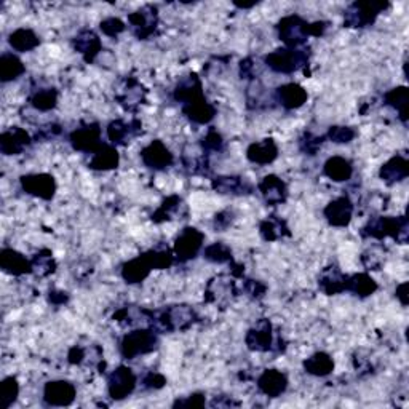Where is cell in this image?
Wrapping results in <instances>:
<instances>
[{
  "label": "cell",
  "mask_w": 409,
  "mask_h": 409,
  "mask_svg": "<svg viewBox=\"0 0 409 409\" xmlns=\"http://www.w3.org/2000/svg\"><path fill=\"white\" fill-rule=\"evenodd\" d=\"M245 342L249 350H256V352H268L273 346V332L272 323L267 318L259 320L256 326H253L248 331Z\"/></svg>",
  "instance_id": "13"
},
{
  "label": "cell",
  "mask_w": 409,
  "mask_h": 409,
  "mask_svg": "<svg viewBox=\"0 0 409 409\" xmlns=\"http://www.w3.org/2000/svg\"><path fill=\"white\" fill-rule=\"evenodd\" d=\"M186 208V204L181 197H168L165 202L160 204V208L152 214V221L154 223H163V221H171L176 218L179 214L181 216V209Z\"/></svg>",
  "instance_id": "35"
},
{
  "label": "cell",
  "mask_w": 409,
  "mask_h": 409,
  "mask_svg": "<svg viewBox=\"0 0 409 409\" xmlns=\"http://www.w3.org/2000/svg\"><path fill=\"white\" fill-rule=\"evenodd\" d=\"M141 160L145 167L154 169V171H162V169L173 165L174 157L163 141L155 139L141 150Z\"/></svg>",
  "instance_id": "11"
},
{
  "label": "cell",
  "mask_w": 409,
  "mask_h": 409,
  "mask_svg": "<svg viewBox=\"0 0 409 409\" xmlns=\"http://www.w3.org/2000/svg\"><path fill=\"white\" fill-rule=\"evenodd\" d=\"M75 396H77L75 385L69 381H64V379L46 382L44 387V401L46 406H71L75 401Z\"/></svg>",
  "instance_id": "8"
},
{
  "label": "cell",
  "mask_w": 409,
  "mask_h": 409,
  "mask_svg": "<svg viewBox=\"0 0 409 409\" xmlns=\"http://www.w3.org/2000/svg\"><path fill=\"white\" fill-rule=\"evenodd\" d=\"M232 223V213L231 212H223L219 214H216L214 218V229L223 232L226 227H229Z\"/></svg>",
  "instance_id": "52"
},
{
  "label": "cell",
  "mask_w": 409,
  "mask_h": 409,
  "mask_svg": "<svg viewBox=\"0 0 409 409\" xmlns=\"http://www.w3.org/2000/svg\"><path fill=\"white\" fill-rule=\"evenodd\" d=\"M0 267H2L4 272L15 277L34 272L32 261L26 259L25 254H21L20 251L11 248H4L0 251Z\"/></svg>",
  "instance_id": "15"
},
{
  "label": "cell",
  "mask_w": 409,
  "mask_h": 409,
  "mask_svg": "<svg viewBox=\"0 0 409 409\" xmlns=\"http://www.w3.org/2000/svg\"><path fill=\"white\" fill-rule=\"evenodd\" d=\"M408 89L406 86H396V89H391L390 91L385 93V104L390 108H394L396 112L400 114L401 120H408Z\"/></svg>",
  "instance_id": "36"
},
{
  "label": "cell",
  "mask_w": 409,
  "mask_h": 409,
  "mask_svg": "<svg viewBox=\"0 0 409 409\" xmlns=\"http://www.w3.org/2000/svg\"><path fill=\"white\" fill-rule=\"evenodd\" d=\"M278 157V145L272 138H266L262 141L253 143L247 149V159L256 165H268L273 163Z\"/></svg>",
  "instance_id": "20"
},
{
  "label": "cell",
  "mask_w": 409,
  "mask_h": 409,
  "mask_svg": "<svg viewBox=\"0 0 409 409\" xmlns=\"http://www.w3.org/2000/svg\"><path fill=\"white\" fill-rule=\"evenodd\" d=\"M204 259H208L209 262H214V264H231L233 261L232 249L227 247L223 242H216L208 245L207 248L203 249Z\"/></svg>",
  "instance_id": "39"
},
{
  "label": "cell",
  "mask_w": 409,
  "mask_h": 409,
  "mask_svg": "<svg viewBox=\"0 0 409 409\" xmlns=\"http://www.w3.org/2000/svg\"><path fill=\"white\" fill-rule=\"evenodd\" d=\"M259 232H261L262 238H264V240H267V242L278 240V238H282L283 235H290L288 227H286L285 221L277 219L275 216H272V218L262 221Z\"/></svg>",
  "instance_id": "38"
},
{
  "label": "cell",
  "mask_w": 409,
  "mask_h": 409,
  "mask_svg": "<svg viewBox=\"0 0 409 409\" xmlns=\"http://www.w3.org/2000/svg\"><path fill=\"white\" fill-rule=\"evenodd\" d=\"M203 149L204 150H209V152H218L223 149V145H224V141H223V136L214 130V128H212L207 133V136H204L203 139Z\"/></svg>",
  "instance_id": "47"
},
{
  "label": "cell",
  "mask_w": 409,
  "mask_h": 409,
  "mask_svg": "<svg viewBox=\"0 0 409 409\" xmlns=\"http://www.w3.org/2000/svg\"><path fill=\"white\" fill-rule=\"evenodd\" d=\"M323 173L326 178H330L335 183H346L353 174L352 162L347 160L346 157L335 155L330 157L323 165Z\"/></svg>",
  "instance_id": "27"
},
{
  "label": "cell",
  "mask_w": 409,
  "mask_h": 409,
  "mask_svg": "<svg viewBox=\"0 0 409 409\" xmlns=\"http://www.w3.org/2000/svg\"><path fill=\"white\" fill-rule=\"evenodd\" d=\"M258 389L266 396L278 398V396H282L286 389H288V377H286V374L278 370H266L258 377Z\"/></svg>",
  "instance_id": "19"
},
{
  "label": "cell",
  "mask_w": 409,
  "mask_h": 409,
  "mask_svg": "<svg viewBox=\"0 0 409 409\" xmlns=\"http://www.w3.org/2000/svg\"><path fill=\"white\" fill-rule=\"evenodd\" d=\"M213 187L219 194H232V195H247L251 194V187L245 178L240 176H219L213 181Z\"/></svg>",
  "instance_id": "31"
},
{
  "label": "cell",
  "mask_w": 409,
  "mask_h": 409,
  "mask_svg": "<svg viewBox=\"0 0 409 409\" xmlns=\"http://www.w3.org/2000/svg\"><path fill=\"white\" fill-rule=\"evenodd\" d=\"M323 216L331 226L347 227L353 216V203L349 197H339L326 204Z\"/></svg>",
  "instance_id": "12"
},
{
  "label": "cell",
  "mask_w": 409,
  "mask_h": 409,
  "mask_svg": "<svg viewBox=\"0 0 409 409\" xmlns=\"http://www.w3.org/2000/svg\"><path fill=\"white\" fill-rule=\"evenodd\" d=\"M67 358H69V361H71L72 365H82L84 361H86V350L79 347V346H75V347H72L71 350H69Z\"/></svg>",
  "instance_id": "51"
},
{
  "label": "cell",
  "mask_w": 409,
  "mask_h": 409,
  "mask_svg": "<svg viewBox=\"0 0 409 409\" xmlns=\"http://www.w3.org/2000/svg\"><path fill=\"white\" fill-rule=\"evenodd\" d=\"M258 189L266 203L272 204V207L285 203L286 198H288V187L275 174H267V176L262 178Z\"/></svg>",
  "instance_id": "17"
},
{
  "label": "cell",
  "mask_w": 409,
  "mask_h": 409,
  "mask_svg": "<svg viewBox=\"0 0 409 409\" xmlns=\"http://www.w3.org/2000/svg\"><path fill=\"white\" fill-rule=\"evenodd\" d=\"M128 21L133 27V32L136 34L138 39H148L152 36L157 27V22H159V16H157V8L155 7H144L141 10L134 11L130 16H128Z\"/></svg>",
  "instance_id": "14"
},
{
  "label": "cell",
  "mask_w": 409,
  "mask_h": 409,
  "mask_svg": "<svg viewBox=\"0 0 409 409\" xmlns=\"http://www.w3.org/2000/svg\"><path fill=\"white\" fill-rule=\"evenodd\" d=\"M304 370L315 377H326L335 371V360L326 352H317L304 361Z\"/></svg>",
  "instance_id": "30"
},
{
  "label": "cell",
  "mask_w": 409,
  "mask_h": 409,
  "mask_svg": "<svg viewBox=\"0 0 409 409\" xmlns=\"http://www.w3.org/2000/svg\"><path fill=\"white\" fill-rule=\"evenodd\" d=\"M347 278L349 275H344V273L339 271V268H326V271L321 273L320 277V288L325 294L335 296L339 293H344L347 290Z\"/></svg>",
  "instance_id": "28"
},
{
  "label": "cell",
  "mask_w": 409,
  "mask_h": 409,
  "mask_svg": "<svg viewBox=\"0 0 409 409\" xmlns=\"http://www.w3.org/2000/svg\"><path fill=\"white\" fill-rule=\"evenodd\" d=\"M67 299H69V296L66 293H63V291H51L50 293V301L56 304V306L67 302Z\"/></svg>",
  "instance_id": "55"
},
{
  "label": "cell",
  "mask_w": 409,
  "mask_h": 409,
  "mask_svg": "<svg viewBox=\"0 0 409 409\" xmlns=\"http://www.w3.org/2000/svg\"><path fill=\"white\" fill-rule=\"evenodd\" d=\"M20 183L26 194L37 197L40 200H51L56 194V181L48 173L25 174Z\"/></svg>",
  "instance_id": "9"
},
{
  "label": "cell",
  "mask_w": 409,
  "mask_h": 409,
  "mask_svg": "<svg viewBox=\"0 0 409 409\" xmlns=\"http://www.w3.org/2000/svg\"><path fill=\"white\" fill-rule=\"evenodd\" d=\"M326 139L325 138H317V136H312V134H306V138L301 141V148L304 152H307L309 155H315L317 154V150L321 148V144Z\"/></svg>",
  "instance_id": "49"
},
{
  "label": "cell",
  "mask_w": 409,
  "mask_h": 409,
  "mask_svg": "<svg viewBox=\"0 0 409 409\" xmlns=\"http://www.w3.org/2000/svg\"><path fill=\"white\" fill-rule=\"evenodd\" d=\"M377 283L368 273H355V275L347 278V290L349 293H353L358 297H370L377 291Z\"/></svg>",
  "instance_id": "34"
},
{
  "label": "cell",
  "mask_w": 409,
  "mask_h": 409,
  "mask_svg": "<svg viewBox=\"0 0 409 409\" xmlns=\"http://www.w3.org/2000/svg\"><path fill=\"white\" fill-rule=\"evenodd\" d=\"M26 72V66L18 56L13 53H4L0 56V80L2 84L13 82Z\"/></svg>",
  "instance_id": "33"
},
{
  "label": "cell",
  "mask_w": 409,
  "mask_h": 409,
  "mask_svg": "<svg viewBox=\"0 0 409 409\" xmlns=\"http://www.w3.org/2000/svg\"><path fill=\"white\" fill-rule=\"evenodd\" d=\"M152 271H154V268H152L148 254L144 253L141 256H138V258L125 262V264L122 266V277H124L125 282L130 285L141 283L150 275Z\"/></svg>",
  "instance_id": "24"
},
{
  "label": "cell",
  "mask_w": 409,
  "mask_h": 409,
  "mask_svg": "<svg viewBox=\"0 0 409 409\" xmlns=\"http://www.w3.org/2000/svg\"><path fill=\"white\" fill-rule=\"evenodd\" d=\"M159 346V339L154 330H136L128 332L120 342V353L126 360H134L139 355L154 352Z\"/></svg>",
  "instance_id": "4"
},
{
  "label": "cell",
  "mask_w": 409,
  "mask_h": 409,
  "mask_svg": "<svg viewBox=\"0 0 409 409\" xmlns=\"http://www.w3.org/2000/svg\"><path fill=\"white\" fill-rule=\"evenodd\" d=\"M74 48L84 56L86 63H91L99 55V51H101L103 44L96 32H93L91 29H84V31H80L75 36Z\"/></svg>",
  "instance_id": "22"
},
{
  "label": "cell",
  "mask_w": 409,
  "mask_h": 409,
  "mask_svg": "<svg viewBox=\"0 0 409 409\" xmlns=\"http://www.w3.org/2000/svg\"><path fill=\"white\" fill-rule=\"evenodd\" d=\"M207 405V396L203 394H192L184 398H178L173 403V408H203Z\"/></svg>",
  "instance_id": "46"
},
{
  "label": "cell",
  "mask_w": 409,
  "mask_h": 409,
  "mask_svg": "<svg viewBox=\"0 0 409 409\" xmlns=\"http://www.w3.org/2000/svg\"><path fill=\"white\" fill-rule=\"evenodd\" d=\"M20 395V384L15 376L5 377L0 384V400H2V408L8 409L16 401Z\"/></svg>",
  "instance_id": "41"
},
{
  "label": "cell",
  "mask_w": 409,
  "mask_h": 409,
  "mask_svg": "<svg viewBox=\"0 0 409 409\" xmlns=\"http://www.w3.org/2000/svg\"><path fill=\"white\" fill-rule=\"evenodd\" d=\"M183 112L187 119L194 122V124L207 125L214 119L216 109L212 103L207 101V98L200 96L194 99V101L183 104Z\"/></svg>",
  "instance_id": "21"
},
{
  "label": "cell",
  "mask_w": 409,
  "mask_h": 409,
  "mask_svg": "<svg viewBox=\"0 0 409 409\" xmlns=\"http://www.w3.org/2000/svg\"><path fill=\"white\" fill-rule=\"evenodd\" d=\"M69 143L72 148L79 152H85V154H93V152L99 149L101 145V128L98 124L84 125L69 134Z\"/></svg>",
  "instance_id": "10"
},
{
  "label": "cell",
  "mask_w": 409,
  "mask_h": 409,
  "mask_svg": "<svg viewBox=\"0 0 409 409\" xmlns=\"http://www.w3.org/2000/svg\"><path fill=\"white\" fill-rule=\"evenodd\" d=\"M395 294H396V299L401 302V306L406 307L408 306V283L405 282L396 286Z\"/></svg>",
  "instance_id": "54"
},
{
  "label": "cell",
  "mask_w": 409,
  "mask_h": 409,
  "mask_svg": "<svg viewBox=\"0 0 409 409\" xmlns=\"http://www.w3.org/2000/svg\"><path fill=\"white\" fill-rule=\"evenodd\" d=\"M277 103L286 110H294L302 108L307 103V90L299 84H285L278 86L275 91Z\"/></svg>",
  "instance_id": "18"
},
{
  "label": "cell",
  "mask_w": 409,
  "mask_h": 409,
  "mask_svg": "<svg viewBox=\"0 0 409 409\" xmlns=\"http://www.w3.org/2000/svg\"><path fill=\"white\" fill-rule=\"evenodd\" d=\"M409 176V162L405 155H395L389 162H385L379 171L385 184H396Z\"/></svg>",
  "instance_id": "23"
},
{
  "label": "cell",
  "mask_w": 409,
  "mask_h": 409,
  "mask_svg": "<svg viewBox=\"0 0 409 409\" xmlns=\"http://www.w3.org/2000/svg\"><path fill=\"white\" fill-rule=\"evenodd\" d=\"M309 61V53L304 48H278L264 58L268 69L278 74H293Z\"/></svg>",
  "instance_id": "2"
},
{
  "label": "cell",
  "mask_w": 409,
  "mask_h": 409,
  "mask_svg": "<svg viewBox=\"0 0 409 409\" xmlns=\"http://www.w3.org/2000/svg\"><path fill=\"white\" fill-rule=\"evenodd\" d=\"M31 143V136L20 126H13L0 134V150L4 155H20Z\"/></svg>",
  "instance_id": "16"
},
{
  "label": "cell",
  "mask_w": 409,
  "mask_h": 409,
  "mask_svg": "<svg viewBox=\"0 0 409 409\" xmlns=\"http://www.w3.org/2000/svg\"><path fill=\"white\" fill-rule=\"evenodd\" d=\"M143 385L150 390H160L167 385V377L160 372L150 371L143 377Z\"/></svg>",
  "instance_id": "48"
},
{
  "label": "cell",
  "mask_w": 409,
  "mask_h": 409,
  "mask_svg": "<svg viewBox=\"0 0 409 409\" xmlns=\"http://www.w3.org/2000/svg\"><path fill=\"white\" fill-rule=\"evenodd\" d=\"M143 99V89L138 85L136 80L128 82V89L124 90L122 96H119V101L124 104L125 109H131L133 104H139Z\"/></svg>",
  "instance_id": "43"
},
{
  "label": "cell",
  "mask_w": 409,
  "mask_h": 409,
  "mask_svg": "<svg viewBox=\"0 0 409 409\" xmlns=\"http://www.w3.org/2000/svg\"><path fill=\"white\" fill-rule=\"evenodd\" d=\"M31 104L40 112L53 110L58 104V91L55 89H39L31 95Z\"/></svg>",
  "instance_id": "37"
},
{
  "label": "cell",
  "mask_w": 409,
  "mask_h": 409,
  "mask_svg": "<svg viewBox=\"0 0 409 409\" xmlns=\"http://www.w3.org/2000/svg\"><path fill=\"white\" fill-rule=\"evenodd\" d=\"M8 45L18 53H27L40 45V37L32 29L20 27L8 36Z\"/></svg>",
  "instance_id": "29"
},
{
  "label": "cell",
  "mask_w": 409,
  "mask_h": 409,
  "mask_svg": "<svg viewBox=\"0 0 409 409\" xmlns=\"http://www.w3.org/2000/svg\"><path fill=\"white\" fill-rule=\"evenodd\" d=\"M61 133V126L60 125H55V124H48L44 128H40V134H37V139H50V138H55L58 134Z\"/></svg>",
  "instance_id": "53"
},
{
  "label": "cell",
  "mask_w": 409,
  "mask_h": 409,
  "mask_svg": "<svg viewBox=\"0 0 409 409\" xmlns=\"http://www.w3.org/2000/svg\"><path fill=\"white\" fill-rule=\"evenodd\" d=\"M32 261V268L34 272L37 273L40 277H46L50 273L55 272L56 268V262L53 259V254H51L50 249H42L34 256L31 259Z\"/></svg>",
  "instance_id": "40"
},
{
  "label": "cell",
  "mask_w": 409,
  "mask_h": 409,
  "mask_svg": "<svg viewBox=\"0 0 409 409\" xmlns=\"http://www.w3.org/2000/svg\"><path fill=\"white\" fill-rule=\"evenodd\" d=\"M361 235L366 238H382L391 237L400 243L408 240V221L406 218H374L363 227Z\"/></svg>",
  "instance_id": "1"
},
{
  "label": "cell",
  "mask_w": 409,
  "mask_h": 409,
  "mask_svg": "<svg viewBox=\"0 0 409 409\" xmlns=\"http://www.w3.org/2000/svg\"><path fill=\"white\" fill-rule=\"evenodd\" d=\"M200 96H204L202 90V82L195 74L187 75L186 79L179 82L176 90H174V99L183 104L194 101V99Z\"/></svg>",
  "instance_id": "32"
},
{
  "label": "cell",
  "mask_w": 409,
  "mask_h": 409,
  "mask_svg": "<svg viewBox=\"0 0 409 409\" xmlns=\"http://www.w3.org/2000/svg\"><path fill=\"white\" fill-rule=\"evenodd\" d=\"M387 7L389 4L385 2H353L344 15V25L347 27L371 26Z\"/></svg>",
  "instance_id": "5"
},
{
  "label": "cell",
  "mask_w": 409,
  "mask_h": 409,
  "mask_svg": "<svg viewBox=\"0 0 409 409\" xmlns=\"http://www.w3.org/2000/svg\"><path fill=\"white\" fill-rule=\"evenodd\" d=\"M138 384V377L136 374L133 372L131 368L128 366H119L109 374L108 379V391L109 396L115 401L125 400L130 396L134 389H136Z\"/></svg>",
  "instance_id": "7"
},
{
  "label": "cell",
  "mask_w": 409,
  "mask_h": 409,
  "mask_svg": "<svg viewBox=\"0 0 409 409\" xmlns=\"http://www.w3.org/2000/svg\"><path fill=\"white\" fill-rule=\"evenodd\" d=\"M120 163V155L114 145L101 144L99 149L91 154L89 162V168L96 169V171H110L115 169Z\"/></svg>",
  "instance_id": "26"
},
{
  "label": "cell",
  "mask_w": 409,
  "mask_h": 409,
  "mask_svg": "<svg viewBox=\"0 0 409 409\" xmlns=\"http://www.w3.org/2000/svg\"><path fill=\"white\" fill-rule=\"evenodd\" d=\"M277 31L286 48H301L311 36V22L301 18L299 15H290L278 21Z\"/></svg>",
  "instance_id": "3"
},
{
  "label": "cell",
  "mask_w": 409,
  "mask_h": 409,
  "mask_svg": "<svg viewBox=\"0 0 409 409\" xmlns=\"http://www.w3.org/2000/svg\"><path fill=\"white\" fill-rule=\"evenodd\" d=\"M99 29H101L103 34H106L108 37H117L119 34L125 31L126 26L125 22L119 18H106L99 22Z\"/></svg>",
  "instance_id": "45"
},
{
  "label": "cell",
  "mask_w": 409,
  "mask_h": 409,
  "mask_svg": "<svg viewBox=\"0 0 409 409\" xmlns=\"http://www.w3.org/2000/svg\"><path fill=\"white\" fill-rule=\"evenodd\" d=\"M356 136V133L353 128L350 126H331L328 130V134H326V138L330 139L331 143H336V144H349L352 143Z\"/></svg>",
  "instance_id": "44"
},
{
  "label": "cell",
  "mask_w": 409,
  "mask_h": 409,
  "mask_svg": "<svg viewBox=\"0 0 409 409\" xmlns=\"http://www.w3.org/2000/svg\"><path fill=\"white\" fill-rule=\"evenodd\" d=\"M145 254H148L152 268H157V271H163V268L171 267V264L174 262V253H171L169 249L155 248V249L145 251Z\"/></svg>",
  "instance_id": "42"
},
{
  "label": "cell",
  "mask_w": 409,
  "mask_h": 409,
  "mask_svg": "<svg viewBox=\"0 0 409 409\" xmlns=\"http://www.w3.org/2000/svg\"><path fill=\"white\" fill-rule=\"evenodd\" d=\"M139 131H141V124L138 120H114L108 126V138L114 145H124L130 143V139L136 136Z\"/></svg>",
  "instance_id": "25"
},
{
  "label": "cell",
  "mask_w": 409,
  "mask_h": 409,
  "mask_svg": "<svg viewBox=\"0 0 409 409\" xmlns=\"http://www.w3.org/2000/svg\"><path fill=\"white\" fill-rule=\"evenodd\" d=\"M266 290L267 286L264 283H261L259 280H247V283H245V291L253 297H262L266 293Z\"/></svg>",
  "instance_id": "50"
},
{
  "label": "cell",
  "mask_w": 409,
  "mask_h": 409,
  "mask_svg": "<svg viewBox=\"0 0 409 409\" xmlns=\"http://www.w3.org/2000/svg\"><path fill=\"white\" fill-rule=\"evenodd\" d=\"M204 242V233L200 232L195 227H186L183 232L179 233L174 240V258L179 262H187L195 259L198 253H200L203 248Z\"/></svg>",
  "instance_id": "6"
}]
</instances>
